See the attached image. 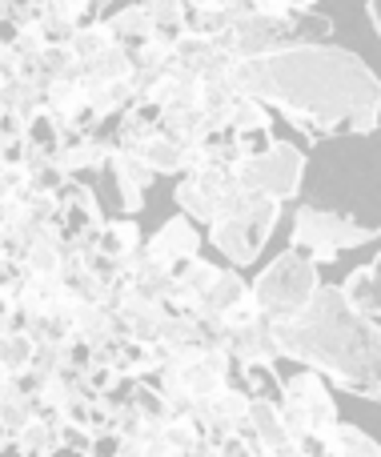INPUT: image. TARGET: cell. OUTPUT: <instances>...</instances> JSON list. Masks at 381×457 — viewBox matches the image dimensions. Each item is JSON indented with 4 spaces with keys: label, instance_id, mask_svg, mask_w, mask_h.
I'll return each mask as SVG.
<instances>
[{
    "label": "cell",
    "instance_id": "obj_15",
    "mask_svg": "<svg viewBox=\"0 0 381 457\" xmlns=\"http://www.w3.org/2000/svg\"><path fill=\"white\" fill-rule=\"evenodd\" d=\"M0 361H8L12 370H24V365L32 361V341L24 337V333H8V337L0 341Z\"/></svg>",
    "mask_w": 381,
    "mask_h": 457
},
{
    "label": "cell",
    "instance_id": "obj_22",
    "mask_svg": "<svg viewBox=\"0 0 381 457\" xmlns=\"http://www.w3.org/2000/svg\"><path fill=\"white\" fill-rule=\"evenodd\" d=\"M96 4H104V0H96Z\"/></svg>",
    "mask_w": 381,
    "mask_h": 457
},
{
    "label": "cell",
    "instance_id": "obj_21",
    "mask_svg": "<svg viewBox=\"0 0 381 457\" xmlns=\"http://www.w3.org/2000/svg\"><path fill=\"white\" fill-rule=\"evenodd\" d=\"M137 4H145V0H137Z\"/></svg>",
    "mask_w": 381,
    "mask_h": 457
},
{
    "label": "cell",
    "instance_id": "obj_3",
    "mask_svg": "<svg viewBox=\"0 0 381 457\" xmlns=\"http://www.w3.org/2000/svg\"><path fill=\"white\" fill-rule=\"evenodd\" d=\"M321 285L318 277V261L302 249H289L257 277L253 297L261 305V313L269 321H286V317H297L305 305H310L313 289Z\"/></svg>",
    "mask_w": 381,
    "mask_h": 457
},
{
    "label": "cell",
    "instance_id": "obj_10",
    "mask_svg": "<svg viewBox=\"0 0 381 457\" xmlns=\"http://www.w3.org/2000/svg\"><path fill=\"white\" fill-rule=\"evenodd\" d=\"M109 29H112V37H117L120 45H137V40L153 37V32H157V24H153L149 8L133 0V4H125L120 12L109 16Z\"/></svg>",
    "mask_w": 381,
    "mask_h": 457
},
{
    "label": "cell",
    "instance_id": "obj_17",
    "mask_svg": "<svg viewBox=\"0 0 381 457\" xmlns=\"http://www.w3.org/2000/svg\"><path fill=\"white\" fill-rule=\"evenodd\" d=\"M369 16H374V24H377V32H381V0H369Z\"/></svg>",
    "mask_w": 381,
    "mask_h": 457
},
{
    "label": "cell",
    "instance_id": "obj_8",
    "mask_svg": "<svg viewBox=\"0 0 381 457\" xmlns=\"http://www.w3.org/2000/svg\"><path fill=\"white\" fill-rule=\"evenodd\" d=\"M342 293L350 297L353 309H361L366 317H377L381 321V257H374L361 269H353V273L345 277Z\"/></svg>",
    "mask_w": 381,
    "mask_h": 457
},
{
    "label": "cell",
    "instance_id": "obj_5",
    "mask_svg": "<svg viewBox=\"0 0 381 457\" xmlns=\"http://www.w3.org/2000/svg\"><path fill=\"white\" fill-rule=\"evenodd\" d=\"M302 173H305V153L294 149L289 141H273L265 153L241 157L237 165H233V177L241 181V189L269 193V197H277V201L297 197Z\"/></svg>",
    "mask_w": 381,
    "mask_h": 457
},
{
    "label": "cell",
    "instance_id": "obj_18",
    "mask_svg": "<svg viewBox=\"0 0 381 457\" xmlns=\"http://www.w3.org/2000/svg\"><path fill=\"white\" fill-rule=\"evenodd\" d=\"M294 8H318V0H294Z\"/></svg>",
    "mask_w": 381,
    "mask_h": 457
},
{
    "label": "cell",
    "instance_id": "obj_20",
    "mask_svg": "<svg viewBox=\"0 0 381 457\" xmlns=\"http://www.w3.org/2000/svg\"><path fill=\"white\" fill-rule=\"evenodd\" d=\"M377 405H381V386H377Z\"/></svg>",
    "mask_w": 381,
    "mask_h": 457
},
{
    "label": "cell",
    "instance_id": "obj_6",
    "mask_svg": "<svg viewBox=\"0 0 381 457\" xmlns=\"http://www.w3.org/2000/svg\"><path fill=\"white\" fill-rule=\"evenodd\" d=\"M281 397H286V402H297L305 413H310L313 434H321V429H329L337 421V405H334V397H329L326 378H321L318 370H305V373H297L294 381H286V386H281Z\"/></svg>",
    "mask_w": 381,
    "mask_h": 457
},
{
    "label": "cell",
    "instance_id": "obj_16",
    "mask_svg": "<svg viewBox=\"0 0 381 457\" xmlns=\"http://www.w3.org/2000/svg\"><path fill=\"white\" fill-rule=\"evenodd\" d=\"M249 8L261 16H286L294 12V0H249Z\"/></svg>",
    "mask_w": 381,
    "mask_h": 457
},
{
    "label": "cell",
    "instance_id": "obj_1",
    "mask_svg": "<svg viewBox=\"0 0 381 457\" xmlns=\"http://www.w3.org/2000/svg\"><path fill=\"white\" fill-rule=\"evenodd\" d=\"M233 93L281 109L310 137H361L381 120L377 72L358 53L329 40L233 61Z\"/></svg>",
    "mask_w": 381,
    "mask_h": 457
},
{
    "label": "cell",
    "instance_id": "obj_12",
    "mask_svg": "<svg viewBox=\"0 0 381 457\" xmlns=\"http://www.w3.org/2000/svg\"><path fill=\"white\" fill-rule=\"evenodd\" d=\"M229 129H233V137L261 133V129H269V112H265V104L257 101V96L237 93L233 96V104H229Z\"/></svg>",
    "mask_w": 381,
    "mask_h": 457
},
{
    "label": "cell",
    "instance_id": "obj_13",
    "mask_svg": "<svg viewBox=\"0 0 381 457\" xmlns=\"http://www.w3.org/2000/svg\"><path fill=\"white\" fill-rule=\"evenodd\" d=\"M145 8H149L157 32H165V37H177L185 29V12H189L185 0H145Z\"/></svg>",
    "mask_w": 381,
    "mask_h": 457
},
{
    "label": "cell",
    "instance_id": "obj_14",
    "mask_svg": "<svg viewBox=\"0 0 381 457\" xmlns=\"http://www.w3.org/2000/svg\"><path fill=\"white\" fill-rule=\"evenodd\" d=\"M101 253L112 261H125L128 253H137V225H109L101 233Z\"/></svg>",
    "mask_w": 381,
    "mask_h": 457
},
{
    "label": "cell",
    "instance_id": "obj_7",
    "mask_svg": "<svg viewBox=\"0 0 381 457\" xmlns=\"http://www.w3.org/2000/svg\"><path fill=\"white\" fill-rule=\"evenodd\" d=\"M225 349H229V357H237L241 365L249 361H265L273 365L281 357V345H277V333H273V321L269 317H257V321L249 325H237V329H225Z\"/></svg>",
    "mask_w": 381,
    "mask_h": 457
},
{
    "label": "cell",
    "instance_id": "obj_4",
    "mask_svg": "<svg viewBox=\"0 0 381 457\" xmlns=\"http://www.w3.org/2000/svg\"><path fill=\"white\" fill-rule=\"evenodd\" d=\"M377 237H381L377 228L358 225L342 213L302 205L297 217H294V233H289V241H294V249L310 253L318 265H334L342 249H358V245H369V241H377Z\"/></svg>",
    "mask_w": 381,
    "mask_h": 457
},
{
    "label": "cell",
    "instance_id": "obj_19",
    "mask_svg": "<svg viewBox=\"0 0 381 457\" xmlns=\"http://www.w3.org/2000/svg\"><path fill=\"white\" fill-rule=\"evenodd\" d=\"M4 16H8V0H0V21H4Z\"/></svg>",
    "mask_w": 381,
    "mask_h": 457
},
{
    "label": "cell",
    "instance_id": "obj_11",
    "mask_svg": "<svg viewBox=\"0 0 381 457\" xmlns=\"http://www.w3.org/2000/svg\"><path fill=\"white\" fill-rule=\"evenodd\" d=\"M109 45H117V37H112V29H109V21H80L77 29H72V37H69V48L80 56V61H88V56H96V53H104Z\"/></svg>",
    "mask_w": 381,
    "mask_h": 457
},
{
    "label": "cell",
    "instance_id": "obj_2",
    "mask_svg": "<svg viewBox=\"0 0 381 457\" xmlns=\"http://www.w3.org/2000/svg\"><path fill=\"white\" fill-rule=\"evenodd\" d=\"M281 357L318 370L345 394L377 402L381 386V321L350 305L337 285H318L297 317L273 321Z\"/></svg>",
    "mask_w": 381,
    "mask_h": 457
},
{
    "label": "cell",
    "instance_id": "obj_9",
    "mask_svg": "<svg viewBox=\"0 0 381 457\" xmlns=\"http://www.w3.org/2000/svg\"><path fill=\"white\" fill-rule=\"evenodd\" d=\"M321 437H326V450L334 457H381V445L374 437L358 426H345V421H334L329 429H321Z\"/></svg>",
    "mask_w": 381,
    "mask_h": 457
}]
</instances>
